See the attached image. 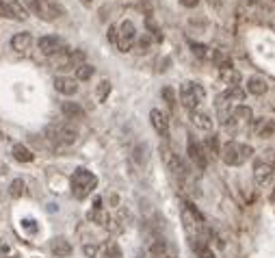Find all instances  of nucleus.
<instances>
[{
  "instance_id": "nucleus-1",
  "label": "nucleus",
  "mask_w": 275,
  "mask_h": 258,
  "mask_svg": "<svg viewBox=\"0 0 275 258\" xmlns=\"http://www.w3.org/2000/svg\"><path fill=\"white\" fill-rule=\"evenodd\" d=\"M96 187H98V178L93 176L89 169L81 167V169L74 171V176H72V193H74L76 200L89 198Z\"/></svg>"
},
{
  "instance_id": "nucleus-2",
  "label": "nucleus",
  "mask_w": 275,
  "mask_h": 258,
  "mask_svg": "<svg viewBox=\"0 0 275 258\" xmlns=\"http://www.w3.org/2000/svg\"><path fill=\"white\" fill-rule=\"evenodd\" d=\"M251 154H254V148H251V146H245V143H234V141L226 143V146L221 148V152H219L223 163L230 165V167L243 165L247 159H251Z\"/></svg>"
},
{
  "instance_id": "nucleus-3",
  "label": "nucleus",
  "mask_w": 275,
  "mask_h": 258,
  "mask_svg": "<svg viewBox=\"0 0 275 258\" xmlns=\"http://www.w3.org/2000/svg\"><path fill=\"white\" fill-rule=\"evenodd\" d=\"M204 98H206V91L197 83H184L182 87H180V102L189 111L197 109V106L204 102Z\"/></svg>"
},
{
  "instance_id": "nucleus-4",
  "label": "nucleus",
  "mask_w": 275,
  "mask_h": 258,
  "mask_svg": "<svg viewBox=\"0 0 275 258\" xmlns=\"http://www.w3.org/2000/svg\"><path fill=\"white\" fill-rule=\"evenodd\" d=\"M26 7L35 13V16H39L41 20H48V22H54V20L63 13L61 7H56L52 3H41V0H26Z\"/></svg>"
},
{
  "instance_id": "nucleus-5",
  "label": "nucleus",
  "mask_w": 275,
  "mask_h": 258,
  "mask_svg": "<svg viewBox=\"0 0 275 258\" xmlns=\"http://www.w3.org/2000/svg\"><path fill=\"white\" fill-rule=\"evenodd\" d=\"M134 44H136V28L130 20H126V22H121V26L117 28V44L115 46H117L121 52H128Z\"/></svg>"
},
{
  "instance_id": "nucleus-6",
  "label": "nucleus",
  "mask_w": 275,
  "mask_h": 258,
  "mask_svg": "<svg viewBox=\"0 0 275 258\" xmlns=\"http://www.w3.org/2000/svg\"><path fill=\"white\" fill-rule=\"evenodd\" d=\"M0 16L3 18H13L18 22H24L26 20V11L18 0H0Z\"/></svg>"
},
{
  "instance_id": "nucleus-7",
  "label": "nucleus",
  "mask_w": 275,
  "mask_h": 258,
  "mask_svg": "<svg viewBox=\"0 0 275 258\" xmlns=\"http://www.w3.org/2000/svg\"><path fill=\"white\" fill-rule=\"evenodd\" d=\"M161 154H163V161H165V165L169 167L171 174H176L178 178H184V176H186V169H184L182 161L178 159V154H173V150H171V148L163 146V148H161Z\"/></svg>"
},
{
  "instance_id": "nucleus-8",
  "label": "nucleus",
  "mask_w": 275,
  "mask_h": 258,
  "mask_svg": "<svg viewBox=\"0 0 275 258\" xmlns=\"http://www.w3.org/2000/svg\"><path fill=\"white\" fill-rule=\"evenodd\" d=\"M189 159L195 163V167L197 169H206L208 167V152L204 150V146L201 143H197L195 139H189Z\"/></svg>"
},
{
  "instance_id": "nucleus-9",
  "label": "nucleus",
  "mask_w": 275,
  "mask_h": 258,
  "mask_svg": "<svg viewBox=\"0 0 275 258\" xmlns=\"http://www.w3.org/2000/svg\"><path fill=\"white\" fill-rule=\"evenodd\" d=\"M254 180L258 187H269L273 182V167L271 163H264V161H256L254 163Z\"/></svg>"
},
{
  "instance_id": "nucleus-10",
  "label": "nucleus",
  "mask_w": 275,
  "mask_h": 258,
  "mask_svg": "<svg viewBox=\"0 0 275 258\" xmlns=\"http://www.w3.org/2000/svg\"><path fill=\"white\" fill-rule=\"evenodd\" d=\"M63 48H65V41L61 37H56V35H46V37L39 39V50L48 56H54V54L63 52Z\"/></svg>"
},
{
  "instance_id": "nucleus-11",
  "label": "nucleus",
  "mask_w": 275,
  "mask_h": 258,
  "mask_svg": "<svg viewBox=\"0 0 275 258\" xmlns=\"http://www.w3.org/2000/svg\"><path fill=\"white\" fill-rule=\"evenodd\" d=\"M150 121H152L154 131L161 135V137H167V135H169V119H167V115H165L161 109H152L150 111Z\"/></svg>"
},
{
  "instance_id": "nucleus-12",
  "label": "nucleus",
  "mask_w": 275,
  "mask_h": 258,
  "mask_svg": "<svg viewBox=\"0 0 275 258\" xmlns=\"http://www.w3.org/2000/svg\"><path fill=\"white\" fill-rule=\"evenodd\" d=\"M89 219L93 221V224L98 226H108L111 224V217H108V213L102 209V200L96 198V202H93V209L89 211Z\"/></svg>"
},
{
  "instance_id": "nucleus-13",
  "label": "nucleus",
  "mask_w": 275,
  "mask_h": 258,
  "mask_svg": "<svg viewBox=\"0 0 275 258\" xmlns=\"http://www.w3.org/2000/svg\"><path fill=\"white\" fill-rule=\"evenodd\" d=\"M54 89L63 96H74L78 91V83L74 78H67V76H56L54 78Z\"/></svg>"
},
{
  "instance_id": "nucleus-14",
  "label": "nucleus",
  "mask_w": 275,
  "mask_h": 258,
  "mask_svg": "<svg viewBox=\"0 0 275 258\" xmlns=\"http://www.w3.org/2000/svg\"><path fill=\"white\" fill-rule=\"evenodd\" d=\"M52 139L63 143V146H72V143H76V139H78V131L76 128H72V126H61V128H56L54 131Z\"/></svg>"
},
{
  "instance_id": "nucleus-15",
  "label": "nucleus",
  "mask_w": 275,
  "mask_h": 258,
  "mask_svg": "<svg viewBox=\"0 0 275 258\" xmlns=\"http://www.w3.org/2000/svg\"><path fill=\"white\" fill-rule=\"evenodd\" d=\"M50 249H52V254L54 256H59V258H65V256H70L72 254V243L65 239V236H54L52 241H50Z\"/></svg>"
},
{
  "instance_id": "nucleus-16",
  "label": "nucleus",
  "mask_w": 275,
  "mask_h": 258,
  "mask_svg": "<svg viewBox=\"0 0 275 258\" xmlns=\"http://www.w3.org/2000/svg\"><path fill=\"white\" fill-rule=\"evenodd\" d=\"M191 121H193L195 128H199V131H213V119L204 111H197V109L191 111Z\"/></svg>"
},
{
  "instance_id": "nucleus-17",
  "label": "nucleus",
  "mask_w": 275,
  "mask_h": 258,
  "mask_svg": "<svg viewBox=\"0 0 275 258\" xmlns=\"http://www.w3.org/2000/svg\"><path fill=\"white\" fill-rule=\"evenodd\" d=\"M33 44V35L31 33H18L11 37V48L16 50V52H26L28 48Z\"/></svg>"
},
{
  "instance_id": "nucleus-18",
  "label": "nucleus",
  "mask_w": 275,
  "mask_h": 258,
  "mask_svg": "<svg viewBox=\"0 0 275 258\" xmlns=\"http://www.w3.org/2000/svg\"><path fill=\"white\" fill-rule=\"evenodd\" d=\"M247 91H249V94H254V96H264L266 91H269V85H266L264 78L251 76L247 81Z\"/></svg>"
},
{
  "instance_id": "nucleus-19",
  "label": "nucleus",
  "mask_w": 275,
  "mask_h": 258,
  "mask_svg": "<svg viewBox=\"0 0 275 258\" xmlns=\"http://www.w3.org/2000/svg\"><path fill=\"white\" fill-rule=\"evenodd\" d=\"M256 133H258V137H262V139L273 137L275 135V117H266V119L262 117L256 126Z\"/></svg>"
},
{
  "instance_id": "nucleus-20",
  "label": "nucleus",
  "mask_w": 275,
  "mask_h": 258,
  "mask_svg": "<svg viewBox=\"0 0 275 258\" xmlns=\"http://www.w3.org/2000/svg\"><path fill=\"white\" fill-rule=\"evenodd\" d=\"M191 247L195 249V254H197L199 258H215V252H213L211 247H208V243H206V241H201V239H199V236H193Z\"/></svg>"
},
{
  "instance_id": "nucleus-21",
  "label": "nucleus",
  "mask_w": 275,
  "mask_h": 258,
  "mask_svg": "<svg viewBox=\"0 0 275 258\" xmlns=\"http://www.w3.org/2000/svg\"><path fill=\"white\" fill-rule=\"evenodd\" d=\"M219 72H221V81L226 83V85H230V87H234V85L241 83V72L234 70L232 66H230V68H221Z\"/></svg>"
},
{
  "instance_id": "nucleus-22",
  "label": "nucleus",
  "mask_w": 275,
  "mask_h": 258,
  "mask_svg": "<svg viewBox=\"0 0 275 258\" xmlns=\"http://www.w3.org/2000/svg\"><path fill=\"white\" fill-rule=\"evenodd\" d=\"M61 111L65 113V117H70V119H81V117L85 115L83 106H81V104H76V102H63Z\"/></svg>"
},
{
  "instance_id": "nucleus-23",
  "label": "nucleus",
  "mask_w": 275,
  "mask_h": 258,
  "mask_svg": "<svg viewBox=\"0 0 275 258\" xmlns=\"http://www.w3.org/2000/svg\"><path fill=\"white\" fill-rule=\"evenodd\" d=\"M13 156H16V161H20V163H31L33 161L31 150L26 146H22V143H16V146H13Z\"/></svg>"
},
{
  "instance_id": "nucleus-24",
  "label": "nucleus",
  "mask_w": 275,
  "mask_h": 258,
  "mask_svg": "<svg viewBox=\"0 0 275 258\" xmlns=\"http://www.w3.org/2000/svg\"><path fill=\"white\" fill-rule=\"evenodd\" d=\"M204 150L208 152V156H219V152H221L219 137H217V135H211V137H206V141H204Z\"/></svg>"
},
{
  "instance_id": "nucleus-25",
  "label": "nucleus",
  "mask_w": 275,
  "mask_h": 258,
  "mask_svg": "<svg viewBox=\"0 0 275 258\" xmlns=\"http://www.w3.org/2000/svg\"><path fill=\"white\" fill-rule=\"evenodd\" d=\"M93 72H96V68L89 66V63H83V66L76 68V78L78 81H89V78L93 76Z\"/></svg>"
},
{
  "instance_id": "nucleus-26",
  "label": "nucleus",
  "mask_w": 275,
  "mask_h": 258,
  "mask_svg": "<svg viewBox=\"0 0 275 258\" xmlns=\"http://www.w3.org/2000/svg\"><path fill=\"white\" fill-rule=\"evenodd\" d=\"M232 115L234 117H238V119H251V117H254V113H251V109H249V106H245V104H238L236 106V109L232 111Z\"/></svg>"
},
{
  "instance_id": "nucleus-27",
  "label": "nucleus",
  "mask_w": 275,
  "mask_h": 258,
  "mask_svg": "<svg viewBox=\"0 0 275 258\" xmlns=\"http://www.w3.org/2000/svg\"><path fill=\"white\" fill-rule=\"evenodd\" d=\"M9 193H11V198L24 196V193H26V184H24V180H13L11 187H9Z\"/></svg>"
},
{
  "instance_id": "nucleus-28",
  "label": "nucleus",
  "mask_w": 275,
  "mask_h": 258,
  "mask_svg": "<svg viewBox=\"0 0 275 258\" xmlns=\"http://www.w3.org/2000/svg\"><path fill=\"white\" fill-rule=\"evenodd\" d=\"M108 94H111V83L100 81V85H98V100H100V102H104Z\"/></svg>"
},
{
  "instance_id": "nucleus-29",
  "label": "nucleus",
  "mask_w": 275,
  "mask_h": 258,
  "mask_svg": "<svg viewBox=\"0 0 275 258\" xmlns=\"http://www.w3.org/2000/svg\"><path fill=\"white\" fill-rule=\"evenodd\" d=\"M226 98L228 100H243L245 98V89H241L238 85H234V87H230L226 91Z\"/></svg>"
},
{
  "instance_id": "nucleus-30",
  "label": "nucleus",
  "mask_w": 275,
  "mask_h": 258,
  "mask_svg": "<svg viewBox=\"0 0 275 258\" xmlns=\"http://www.w3.org/2000/svg\"><path fill=\"white\" fill-rule=\"evenodd\" d=\"M163 98L167 100V104L171 106V109L176 106V94H173V89H171V87H165V89H163Z\"/></svg>"
},
{
  "instance_id": "nucleus-31",
  "label": "nucleus",
  "mask_w": 275,
  "mask_h": 258,
  "mask_svg": "<svg viewBox=\"0 0 275 258\" xmlns=\"http://www.w3.org/2000/svg\"><path fill=\"white\" fill-rule=\"evenodd\" d=\"M106 256L108 258H121V249L115 245V243H108V245H106Z\"/></svg>"
},
{
  "instance_id": "nucleus-32",
  "label": "nucleus",
  "mask_w": 275,
  "mask_h": 258,
  "mask_svg": "<svg viewBox=\"0 0 275 258\" xmlns=\"http://www.w3.org/2000/svg\"><path fill=\"white\" fill-rule=\"evenodd\" d=\"M193 48V52L199 56V59H208V48L206 46H201V44H191Z\"/></svg>"
},
{
  "instance_id": "nucleus-33",
  "label": "nucleus",
  "mask_w": 275,
  "mask_h": 258,
  "mask_svg": "<svg viewBox=\"0 0 275 258\" xmlns=\"http://www.w3.org/2000/svg\"><path fill=\"white\" fill-rule=\"evenodd\" d=\"M150 252L154 254V256H165V243L163 241H156L154 245L150 247Z\"/></svg>"
},
{
  "instance_id": "nucleus-34",
  "label": "nucleus",
  "mask_w": 275,
  "mask_h": 258,
  "mask_svg": "<svg viewBox=\"0 0 275 258\" xmlns=\"http://www.w3.org/2000/svg\"><path fill=\"white\" fill-rule=\"evenodd\" d=\"M83 252H85L87 258H96V256H98V247H96V245H85Z\"/></svg>"
},
{
  "instance_id": "nucleus-35",
  "label": "nucleus",
  "mask_w": 275,
  "mask_h": 258,
  "mask_svg": "<svg viewBox=\"0 0 275 258\" xmlns=\"http://www.w3.org/2000/svg\"><path fill=\"white\" fill-rule=\"evenodd\" d=\"M108 41L117 44V26H108Z\"/></svg>"
},
{
  "instance_id": "nucleus-36",
  "label": "nucleus",
  "mask_w": 275,
  "mask_h": 258,
  "mask_svg": "<svg viewBox=\"0 0 275 258\" xmlns=\"http://www.w3.org/2000/svg\"><path fill=\"white\" fill-rule=\"evenodd\" d=\"M148 48H150V39L143 37V39L139 41V52H148Z\"/></svg>"
},
{
  "instance_id": "nucleus-37",
  "label": "nucleus",
  "mask_w": 275,
  "mask_h": 258,
  "mask_svg": "<svg viewBox=\"0 0 275 258\" xmlns=\"http://www.w3.org/2000/svg\"><path fill=\"white\" fill-rule=\"evenodd\" d=\"M184 7H189V9H193V7H197L199 5V0H180Z\"/></svg>"
},
{
  "instance_id": "nucleus-38",
  "label": "nucleus",
  "mask_w": 275,
  "mask_h": 258,
  "mask_svg": "<svg viewBox=\"0 0 275 258\" xmlns=\"http://www.w3.org/2000/svg\"><path fill=\"white\" fill-rule=\"evenodd\" d=\"M24 228H26V230H31V232L37 230V226H35V221H28V219H24Z\"/></svg>"
},
{
  "instance_id": "nucleus-39",
  "label": "nucleus",
  "mask_w": 275,
  "mask_h": 258,
  "mask_svg": "<svg viewBox=\"0 0 275 258\" xmlns=\"http://www.w3.org/2000/svg\"><path fill=\"white\" fill-rule=\"evenodd\" d=\"M81 3H83L85 7H91V5H93V0H81Z\"/></svg>"
},
{
  "instance_id": "nucleus-40",
  "label": "nucleus",
  "mask_w": 275,
  "mask_h": 258,
  "mask_svg": "<svg viewBox=\"0 0 275 258\" xmlns=\"http://www.w3.org/2000/svg\"><path fill=\"white\" fill-rule=\"evenodd\" d=\"M158 258H171V256H158Z\"/></svg>"
},
{
  "instance_id": "nucleus-41",
  "label": "nucleus",
  "mask_w": 275,
  "mask_h": 258,
  "mask_svg": "<svg viewBox=\"0 0 275 258\" xmlns=\"http://www.w3.org/2000/svg\"><path fill=\"white\" fill-rule=\"evenodd\" d=\"M0 139H3V131H0Z\"/></svg>"
}]
</instances>
